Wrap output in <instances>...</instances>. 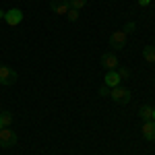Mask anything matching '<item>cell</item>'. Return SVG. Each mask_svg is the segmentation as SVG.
Wrapping results in <instances>:
<instances>
[{
  "label": "cell",
  "instance_id": "obj_1",
  "mask_svg": "<svg viewBox=\"0 0 155 155\" xmlns=\"http://www.w3.org/2000/svg\"><path fill=\"white\" fill-rule=\"evenodd\" d=\"M130 89H126V87H112V89H110V97H112V99H114V101H116V104H128V101H130Z\"/></svg>",
  "mask_w": 155,
  "mask_h": 155
},
{
  "label": "cell",
  "instance_id": "obj_2",
  "mask_svg": "<svg viewBox=\"0 0 155 155\" xmlns=\"http://www.w3.org/2000/svg\"><path fill=\"white\" fill-rule=\"evenodd\" d=\"M126 41H128V33H126L124 29H116V31L110 35V46L114 50H124Z\"/></svg>",
  "mask_w": 155,
  "mask_h": 155
},
{
  "label": "cell",
  "instance_id": "obj_3",
  "mask_svg": "<svg viewBox=\"0 0 155 155\" xmlns=\"http://www.w3.org/2000/svg\"><path fill=\"white\" fill-rule=\"evenodd\" d=\"M12 145H17V134H15V130H11V128L6 126V128L0 130V147H2V149H8Z\"/></svg>",
  "mask_w": 155,
  "mask_h": 155
},
{
  "label": "cell",
  "instance_id": "obj_4",
  "mask_svg": "<svg viewBox=\"0 0 155 155\" xmlns=\"http://www.w3.org/2000/svg\"><path fill=\"white\" fill-rule=\"evenodd\" d=\"M99 62H101V66H104L106 71H116V68L120 66V60H118V56H116L114 52H107V54H104Z\"/></svg>",
  "mask_w": 155,
  "mask_h": 155
},
{
  "label": "cell",
  "instance_id": "obj_5",
  "mask_svg": "<svg viewBox=\"0 0 155 155\" xmlns=\"http://www.w3.org/2000/svg\"><path fill=\"white\" fill-rule=\"evenodd\" d=\"M17 83V72L11 66H0V85H12Z\"/></svg>",
  "mask_w": 155,
  "mask_h": 155
},
{
  "label": "cell",
  "instance_id": "obj_6",
  "mask_svg": "<svg viewBox=\"0 0 155 155\" xmlns=\"http://www.w3.org/2000/svg\"><path fill=\"white\" fill-rule=\"evenodd\" d=\"M4 21H6V25H11V27H17V25L23 21V11H19V8H11V11H6Z\"/></svg>",
  "mask_w": 155,
  "mask_h": 155
},
{
  "label": "cell",
  "instance_id": "obj_7",
  "mask_svg": "<svg viewBox=\"0 0 155 155\" xmlns=\"http://www.w3.org/2000/svg\"><path fill=\"white\" fill-rule=\"evenodd\" d=\"M50 8L56 15H66L71 11V2L68 0H50Z\"/></svg>",
  "mask_w": 155,
  "mask_h": 155
},
{
  "label": "cell",
  "instance_id": "obj_8",
  "mask_svg": "<svg viewBox=\"0 0 155 155\" xmlns=\"http://www.w3.org/2000/svg\"><path fill=\"white\" fill-rule=\"evenodd\" d=\"M120 81H122V79H120V74L116 71H107L106 77H104V85H107L110 89H112V87H118Z\"/></svg>",
  "mask_w": 155,
  "mask_h": 155
},
{
  "label": "cell",
  "instance_id": "obj_9",
  "mask_svg": "<svg viewBox=\"0 0 155 155\" xmlns=\"http://www.w3.org/2000/svg\"><path fill=\"white\" fill-rule=\"evenodd\" d=\"M141 132H143V137L147 139V141H155V122L153 120L145 122L143 128H141Z\"/></svg>",
  "mask_w": 155,
  "mask_h": 155
},
{
  "label": "cell",
  "instance_id": "obj_10",
  "mask_svg": "<svg viewBox=\"0 0 155 155\" xmlns=\"http://www.w3.org/2000/svg\"><path fill=\"white\" fill-rule=\"evenodd\" d=\"M143 58L149 62V64H153L155 62V46H145L143 48Z\"/></svg>",
  "mask_w": 155,
  "mask_h": 155
},
{
  "label": "cell",
  "instance_id": "obj_11",
  "mask_svg": "<svg viewBox=\"0 0 155 155\" xmlns=\"http://www.w3.org/2000/svg\"><path fill=\"white\" fill-rule=\"evenodd\" d=\"M139 116L145 120V122H149V120H153V107L149 106H143L141 110H139Z\"/></svg>",
  "mask_w": 155,
  "mask_h": 155
},
{
  "label": "cell",
  "instance_id": "obj_12",
  "mask_svg": "<svg viewBox=\"0 0 155 155\" xmlns=\"http://www.w3.org/2000/svg\"><path fill=\"white\" fill-rule=\"evenodd\" d=\"M0 120H2V126H11L12 124V114L11 112H0Z\"/></svg>",
  "mask_w": 155,
  "mask_h": 155
},
{
  "label": "cell",
  "instance_id": "obj_13",
  "mask_svg": "<svg viewBox=\"0 0 155 155\" xmlns=\"http://www.w3.org/2000/svg\"><path fill=\"white\" fill-rule=\"evenodd\" d=\"M66 19H68L71 23H77V21H79V11H77V8H71V11L66 12Z\"/></svg>",
  "mask_w": 155,
  "mask_h": 155
},
{
  "label": "cell",
  "instance_id": "obj_14",
  "mask_svg": "<svg viewBox=\"0 0 155 155\" xmlns=\"http://www.w3.org/2000/svg\"><path fill=\"white\" fill-rule=\"evenodd\" d=\"M68 2H71V8H77V11H81L87 4V0H68Z\"/></svg>",
  "mask_w": 155,
  "mask_h": 155
},
{
  "label": "cell",
  "instance_id": "obj_15",
  "mask_svg": "<svg viewBox=\"0 0 155 155\" xmlns=\"http://www.w3.org/2000/svg\"><path fill=\"white\" fill-rule=\"evenodd\" d=\"M116 72L120 74V79H122V81L130 77V71H128V68H124V66H118V68H116Z\"/></svg>",
  "mask_w": 155,
  "mask_h": 155
},
{
  "label": "cell",
  "instance_id": "obj_16",
  "mask_svg": "<svg viewBox=\"0 0 155 155\" xmlns=\"http://www.w3.org/2000/svg\"><path fill=\"white\" fill-rule=\"evenodd\" d=\"M134 29H137V25L132 23V21H128V23L124 25V31H126V33H132V31H134Z\"/></svg>",
  "mask_w": 155,
  "mask_h": 155
},
{
  "label": "cell",
  "instance_id": "obj_17",
  "mask_svg": "<svg viewBox=\"0 0 155 155\" xmlns=\"http://www.w3.org/2000/svg\"><path fill=\"white\" fill-rule=\"evenodd\" d=\"M99 95H110V87H107V85H104V87H101V89H99Z\"/></svg>",
  "mask_w": 155,
  "mask_h": 155
},
{
  "label": "cell",
  "instance_id": "obj_18",
  "mask_svg": "<svg viewBox=\"0 0 155 155\" xmlns=\"http://www.w3.org/2000/svg\"><path fill=\"white\" fill-rule=\"evenodd\" d=\"M139 2V6H149L151 4V0H137Z\"/></svg>",
  "mask_w": 155,
  "mask_h": 155
},
{
  "label": "cell",
  "instance_id": "obj_19",
  "mask_svg": "<svg viewBox=\"0 0 155 155\" xmlns=\"http://www.w3.org/2000/svg\"><path fill=\"white\" fill-rule=\"evenodd\" d=\"M4 15H6V11H2V8H0V19H4Z\"/></svg>",
  "mask_w": 155,
  "mask_h": 155
},
{
  "label": "cell",
  "instance_id": "obj_20",
  "mask_svg": "<svg viewBox=\"0 0 155 155\" xmlns=\"http://www.w3.org/2000/svg\"><path fill=\"white\" fill-rule=\"evenodd\" d=\"M2 128H4V126H2V120H0V130H2Z\"/></svg>",
  "mask_w": 155,
  "mask_h": 155
},
{
  "label": "cell",
  "instance_id": "obj_21",
  "mask_svg": "<svg viewBox=\"0 0 155 155\" xmlns=\"http://www.w3.org/2000/svg\"><path fill=\"white\" fill-rule=\"evenodd\" d=\"M153 122H155V107H153Z\"/></svg>",
  "mask_w": 155,
  "mask_h": 155
}]
</instances>
